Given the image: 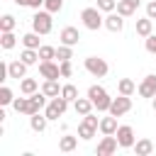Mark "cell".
<instances>
[{
	"instance_id": "6da1fadb",
	"label": "cell",
	"mask_w": 156,
	"mask_h": 156,
	"mask_svg": "<svg viewBox=\"0 0 156 156\" xmlns=\"http://www.w3.org/2000/svg\"><path fill=\"white\" fill-rule=\"evenodd\" d=\"M88 98L93 100V105H95L98 112H110L112 98L107 95V90H105L102 85H90V88H88Z\"/></svg>"
},
{
	"instance_id": "7a4b0ae2",
	"label": "cell",
	"mask_w": 156,
	"mask_h": 156,
	"mask_svg": "<svg viewBox=\"0 0 156 156\" xmlns=\"http://www.w3.org/2000/svg\"><path fill=\"white\" fill-rule=\"evenodd\" d=\"M100 12H102L100 7H85V10L80 12L83 27H85V29H93V32H98V29L105 24V17H102Z\"/></svg>"
},
{
	"instance_id": "3957f363",
	"label": "cell",
	"mask_w": 156,
	"mask_h": 156,
	"mask_svg": "<svg viewBox=\"0 0 156 156\" xmlns=\"http://www.w3.org/2000/svg\"><path fill=\"white\" fill-rule=\"evenodd\" d=\"M51 15H54V12H49V10H37L34 17H32V29L39 32V34H49V32L54 29Z\"/></svg>"
},
{
	"instance_id": "277c9868",
	"label": "cell",
	"mask_w": 156,
	"mask_h": 156,
	"mask_svg": "<svg viewBox=\"0 0 156 156\" xmlns=\"http://www.w3.org/2000/svg\"><path fill=\"white\" fill-rule=\"evenodd\" d=\"M68 110V100L63 98V95H56V98H51L49 100V105L44 107V115L49 117V122H54V119H58V117H63V112Z\"/></svg>"
},
{
	"instance_id": "5b68a950",
	"label": "cell",
	"mask_w": 156,
	"mask_h": 156,
	"mask_svg": "<svg viewBox=\"0 0 156 156\" xmlns=\"http://www.w3.org/2000/svg\"><path fill=\"white\" fill-rule=\"evenodd\" d=\"M98 129H100V119H98L93 112H88V115H83V122L78 124V136L88 141V139H93V136H95V132H98Z\"/></svg>"
},
{
	"instance_id": "8992f818",
	"label": "cell",
	"mask_w": 156,
	"mask_h": 156,
	"mask_svg": "<svg viewBox=\"0 0 156 156\" xmlns=\"http://www.w3.org/2000/svg\"><path fill=\"white\" fill-rule=\"evenodd\" d=\"M85 71L90 73V76H95V78H105L107 76V61L105 58H100V56H88L85 58Z\"/></svg>"
},
{
	"instance_id": "52a82bcc",
	"label": "cell",
	"mask_w": 156,
	"mask_h": 156,
	"mask_svg": "<svg viewBox=\"0 0 156 156\" xmlns=\"http://www.w3.org/2000/svg\"><path fill=\"white\" fill-rule=\"evenodd\" d=\"M117 146H119V141H117L115 134H102V139H100L95 154H98V156H112V154L117 151Z\"/></svg>"
},
{
	"instance_id": "ba28073f",
	"label": "cell",
	"mask_w": 156,
	"mask_h": 156,
	"mask_svg": "<svg viewBox=\"0 0 156 156\" xmlns=\"http://www.w3.org/2000/svg\"><path fill=\"white\" fill-rule=\"evenodd\" d=\"M132 110V95H119V98H112V105H110V115L115 117H122Z\"/></svg>"
},
{
	"instance_id": "9c48e42d",
	"label": "cell",
	"mask_w": 156,
	"mask_h": 156,
	"mask_svg": "<svg viewBox=\"0 0 156 156\" xmlns=\"http://www.w3.org/2000/svg\"><path fill=\"white\" fill-rule=\"evenodd\" d=\"M115 136H117V141H119V146L122 149H134V129L129 127V124H119L117 127V132H115Z\"/></svg>"
},
{
	"instance_id": "30bf717a",
	"label": "cell",
	"mask_w": 156,
	"mask_h": 156,
	"mask_svg": "<svg viewBox=\"0 0 156 156\" xmlns=\"http://www.w3.org/2000/svg\"><path fill=\"white\" fill-rule=\"evenodd\" d=\"M39 73H41V78H46V80H58V78H61V66L54 63V61H41V63H39Z\"/></svg>"
},
{
	"instance_id": "8fae6325",
	"label": "cell",
	"mask_w": 156,
	"mask_h": 156,
	"mask_svg": "<svg viewBox=\"0 0 156 156\" xmlns=\"http://www.w3.org/2000/svg\"><path fill=\"white\" fill-rule=\"evenodd\" d=\"M136 93H139L141 98H156V76H154V73H149V76L139 83Z\"/></svg>"
},
{
	"instance_id": "7c38bea8",
	"label": "cell",
	"mask_w": 156,
	"mask_h": 156,
	"mask_svg": "<svg viewBox=\"0 0 156 156\" xmlns=\"http://www.w3.org/2000/svg\"><path fill=\"white\" fill-rule=\"evenodd\" d=\"M58 39H61V44L76 46V44L80 41V32H78L76 27H63V29H61V34H58Z\"/></svg>"
},
{
	"instance_id": "4fadbf2b",
	"label": "cell",
	"mask_w": 156,
	"mask_h": 156,
	"mask_svg": "<svg viewBox=\"0 0 156 156\" xmlns=\"http://www.w3.org/2000/svg\"><path fill=\"white\" fill-rule=\"evenodd\" d=\"M105 27H107L110 32H122V29H124V17H122L119 12H107Z\"/></svg>"
},
{
	"instance_id": "5bb4252c",
	"label": "cell",
	"mask_w": 156,
	"mask_h": 156,
	"mask_svg": "<svg viewBox=\"0 0 156 156\" xmlns=\"http://www.w3.org/2000/svg\"><path fill=\"white\" fill-rule=\"evenodd\" d=\"M7 73H10V78H17V80H22V78L27 76V63H24L22 58H17V61H10V63H7Z\"/></svg>"
},
{
	"instance_id": "9a60e30c",
	"label": "cell",
	"mask_w": 156,
	"mask_h": 156,
	"mask_svg": "<svg viewBox=\"0 0 156 156\" xmlns=\"http://www.w3.org/2000/svg\"><path fill=\"white\" fill-rule=\"evenodd\" d=\"M139 5H141V0H117V12L122 17H132Z\"/></svg>"
},
{
	"instance_id": "2e32d148",
	"label": "cell",
	"mask_w": 156,
	"mask_h": 156,
	"mask_svg": "<svg viewBox=\"0 0 156 156\" xmlns=\"http://www.w3.org/2000/svg\"><path fill=\"white\" fill-rule=\"evenodd\" d=\"M12 107L17 110V112H22V115H34V105H32V100H29V95L27 98H15V102H12Z\"/></svg>"
},
{
	"instance_id": "e0dca14e",
	"label": "cell",
	"mask_w": 156,
	"mask_h": 156,
	"mask_svg": "<svg viewBox=\"0 0 156 156\" xmlns=\"http://www.w3.org/2000/svg\"><path fill=\"white\" fill-rule=\"evenodd\" d=\"M46 124H49V117L46 115H39V112H34V115H29V127H32V132H44L46 129Z\"/></svg>"
},
{
	"instance_id": "ac0fdd59",
	"label": "cell",
	"mask_w": 156,
	"mask_h": 156,
	"mask_svg": "<svg viewBox=\"0 0 156 156\" xmlns=\"http://www.w3.org/2000/svg\"><path fill=\"white\" fill-rule=\"evenodd\" d=\"M151 29H154V20L151 17H141V20H136V34L139 37H149L151 34Z\"/></svg>"
},
{
	"instance_id": "d6986e66",
	"label": "cell",
	"mask_w": 156,
	"mask_h": 156,
	"mask_svg": "<svg viewBox=\"0 0 156 156\" xmlns=\"http://www.w3.org/2000/svg\"><path fill=\"white\" fill-rule=\"evenodd\" d=\"M93 107H95V105H93V100H90V98H78V100L73 102V110H76L80 117H83V115H88V112H93Z\"/></svg>"
},
{
	"instance_id": "ffe728a7",
	"label": "cell",
	"mask_w": 156,
	"mask_h": 156,
	"mask_svg": "<svg viewBox=\"0 0 156 156\" xmlns=\"http://www.w3.org/2000/svg\"><path fill=\"white\" fill-rule=\"evenodd\" d=\"M117 127H119V124H117V117H115V115L100 119V132H102V134H115Z\"/></svg>"
},
{
	"instance_id": "44dd1931",
	"label": "cell",
	"mask_w": 156,
	"mask_h": 156,
	"mask_svg": "<svg viewBox=\"0 0 156 156\" xmlns=\"http://www.w3.org/2000/svg\"><path fill=\"white\" fill-rule=\"evenodd\" d=\"M78 146V136H71V134H63L61 139H58V151H63V154H68V151H73Z\"/></svg>"
},
{
	"instance_id": "7402d4cb",
	"label": "cell",
	"mask_w": 156,
	"mask_h": 156,
	"mask_svg": "<svg viewBox=\"0 0 156 156\" xmlns=\"http://www.w3.org/2000/svg\"><path fill=\"white\" fill-rule=\"evenodd\" d=\"M154 151V141L151 139H139V141H134V154L136 156H149Z\"/></svg>"
},
{
	"instance_id": "603a6c76",
	"label": "cell",
	"mask_w": 156,
	"mask_h": 156,
	"mask_svg": "<svg viewBox=\"0 0 156 156\" xmlns=\"http://www.w3.org/2000/svg\"><path fill=\"white\" fill-rule=\"evenodd\" d=\"M37 88H39V83L34 80V78H22L20 80V90H22V95H32V93H37Z\"/></svg>"
},
{
	"instance_id": "cb8c5ba5",
	"label": "cell",
	"mask_w": 156,
	"mask_h": 156,
	"mask_svg": "<svg viewBox=\"0 0 156 156\" xmlns=\"http://www.w3.org/2000/svg\"><path fill=\"white\" fill-rule=\"evenodd\" d=\"M117 90H119V95H134L136 85H134V80H132V78H122V80L117 83Z\"/></svg>"
},
{
	"instance_id": "d4e9b609",
	"label": "cell",
	"mask_w": 156,
	"mask_h": 156,
	"mask_svg": "<svg viewBox=\"0 0 156 156\" xmlns=\"http://www.w3.org/2000/svg\"><path fill=\"white\" fill-rule=\"evenodd\" d=\"M41 93H44L46 98H56V95H61V88H58V83H56V80H44Z\"/></svg>"
},
{
	"instance_id": "484cf974",
	"label": "cell",
	"mask_w": 156,
	"mask_h": 156,
	"mask_svg": "<svg viewBox=\"0 0 156 156\" xmlns=\"http://www.w3.org/2000/svg\"><path fill=\"white\" fill-rule=\"evenodd\" d=\"M22 44L27 46V49H39L41 44H39V32H27L24 37H22Z\"/></svg>"
},
{
	"instance_id": "4316f807",
	"label": "cell",
	"mask_w": 156,
	"mask_h": 156,
	"mask_svg": "<svg viewBox=\"0 0 156 156\" xmlns=\"http://www.w3.org/2000/svg\"><path fill=\"white\" fill-rule=\"evenodd\" d=\"M20 58H22L27 66H34L37 58H39V49H27V46H24V51L20 54Z\"/></svg>"
},
{
	"instance_id": "83f0119b",
	"label": "cell",
	"mask_w": 156,
	"mask_h": 156,
	"mask_svg": "<svg viewBox=\"0 0 156 156\" xmlns=\"http://www.w3.org/2000/svg\"><path fill=\"white\" fill-rule=\"evenodd\" d=\"M29 100H32V105H34V112H39V110H44V107L49 105V100H46L44 93H32Z\"/></svg>"
},
{
	"instance_id": "f1b7e54d",
	"label": "cell",
	"mask_w": 156,
	"mask_h": 156,
	"mask_svg": "<svg viewBox=\"0 0 156 156\" xmlns=\"http://www.w3.org/2000/svg\"><path fill=\"white\" fill-rule=\"evenodd\" d=\"M61 95H63L68 102H76V100H78V88L71 85V83H66V85H61Z\"/></svg>"
},
{
	"instance_id": "f546056e",
	"label": "cell",
	"mask_w": 156,
	"mask_h": 156,
	"mask_svg": "<svg viewBox=\"0 0 156 156\" xmlns=\"http://www.w3.org/2000/svg\"><path fill=\"white\" fill-rule=\"evenodd\" d=\"M15 44H17V37H15L12 32H2V37H0V46H2V49H15Z\"/></svg>"
},
{
	"instance_id": "4dcf8cb0",
	"label": "cell",
	"mask_w": 156,
	"mask_h": 156,
	"mask_svg": "<svg viewBox=\"0 0 156 156\" xmlns=\"http://www.w3.org/2000/svg\"><path fill=\"white\" fill-rule=\"evenodd\" d=\"M39 58H41V61H51V58H56V49L49 46V44H41V46H39Z\"/></svg>"
},
{
	"instance_id": "1f68e13d",
	"label": "cell",
	"mask_w": 156,
	"mask_h": 156,
	"mask_svg": "<svg viewBox=\"0 0 156 156\" xmlns=\"http://www.w3.org/2000/svg\"><path fill=\"white\" fill-rule=\"evenodd\" d=\"M73 46H68V44H61L58 49H56V58L58 61H71L73 58V51H71Z\"/></svg>"
},
{
	"instance_id": "d6a6232c",
	"label": "cell",
	"mask_w": 156,
	"mask_h": 156,
	"mask_svg": "<svg viewBox=\"0 0 156 156\" xmlns=\"http://www.w3.org/2000/svg\"><path fill=\"white\" fill-rule=\"evenodd\" d=\"M15 29V17L12 15H2L0 17V32H12Z\"/></svg>"
},
{
	"instance_id": "836d02e7",
	"label": "cell",
	"mask_w": 156,
	"mask_h": 156,
	"mask_svg": "<svg viewBox=\"0 0 156 156\" xmlns=\"http://www.w3.org/2000/svg\"><path fill=\"white\" fill-rule=\"evenodd\" d=\"M12 102H15L12 90H10L7 85H2V88H0V105H12Z\"/></svg>"
},
{
	"instance_id": "e575fe53",
	"label": "cell",
	"mask_w": 156,
	"mask_h": 156,
	"mask_svg": "<svg viewBox=\"0 0 156 156\" xmlns=\"http://www.w3.org/2000/svg\"><path fill=\"white\" fill-rule=\"evenodd\" d=\"M98 7L102 12H115L117 10V0H98Z\"/></svg>"
},
{
	"instance_id": "d590c367",
	"label": "cell",
	"mask_w": 156,
	"mask_h": 156,
	"mask_svg": "<svg viewBox=\"0 0 156 156\" xmlns=\"http://www.w3.org/2000/svg\"><path fill=\"white\" fill-rule=\"evenodd\" d=\"M63 7V0H44V10H49V12H58Z\"/></svg>"
},
{
	"instance_id": "8d00e7d4",
	"label": "cell",
	"mask_w": 156,
	"mask_h": 156,
	"mask_svg": "<svg viewBox=\"0 0 156 156\" xmlns=\"http://www.w3.org/2000/svg\"><path fill=\"white\" fill-rule=\"evenodd\" d=\"M12 2H17V5H22V7H32V10H39V7L44 5V0H12Z\"/></svg>"
},
{
	"instance_id": "74e56055",
	"label": "cell",
	"mask_w": 156,
	"mask_h": 156,
	"mask_svg": "<svg viewBox=\"0 0 156 156\" xmlns=\"http://www.w3.org/2000/svg\"><path fill=\"white\" fill-rule=\"evenodd\" d=\"M58 66H61V78H71V76H73L71 61H58Z\"/></svg>"
},
{
	"instance_id": "f35d334b",
	"label": "cell",
	"mask_w": 156,
	"mask_h": 156,
	"mask_svg": "<svg viewBox=\"0 0 156 156\" xmlns=\"http://www.w3.org/2000/svg\"><path fill=\"white\" fill-rule=\"evenodd\" d=\"M144 44H146V51H149V54H154V56H156V34H149V37H146V41H144Z\"/></svg>"
},
{
	"instance_id": "ab89813d",
	"label": "cell",
	"mask_w": 156,
	"mask_h": 156,
	"mask_svg": "<svg viewBox=\"0 0 156 156\" xmlns=\"http://www.w3.org/2000/svg\"><path fill=\"white\" fill-rule=\"evenodd\" d=\"M146 17H151V20H156V0H151V2L146 5Z\"/></svg>"
},
{
	"instance_id": "60d3db41",
	"label": "cell",
	"mask_w": 156,
	"mask_h": 156,
	"mask_svg": "<svg viewBox=\"0 0 156 156\" xmlns=\"http://www.w3.org/2000/svg\"><path fill=\"white\" fill-rule=\"evenodd\" d=\"M151 107H154V112H156V98H151Z\"/></svg>"
}]
</instances>
